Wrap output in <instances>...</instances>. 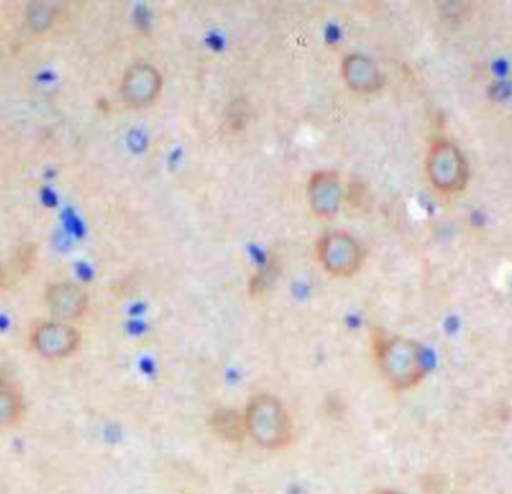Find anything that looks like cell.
<instances>
[{
	"mask_svg": "<svg viewBox=\"0 0 512 494\" xmlns=\"http://www.w3.org/2000/svg\"><path fill=\"white\" fill-rule=\"evenodd\" d=\"M376 360L388 384L396 390L417 387L426 378L423 348L405 337L382 339L376 346Z\"/></svg>",
	"mask_w": 512,
	"mask_h": 494,
	"instance_id": "cell-1",
	"label": "cell"
},
{
	"mask_svg": "<svg viewBox=\"0 0 512 494\" xmlns=\"http://www.w3.org/2000/svg\"><path fill=\"white\" fill-rule=\"evenodd\" d=\"M243 418L246 435L259 447L277 450L291 442V418L282 402L271 394L252 397Z\"/></svg>",
	"mask_w": 512,
	"mask_h": 494,
	"instance_id": "cell-2",
	"label": "cell"
},
{
	"mask_svg": "<svg viewBox=\"0 0 512 494\" xmlns=\"http://www.w3.org/2000/svg\"><path fill=\"white\" fill-rule=\"evenodd\" d=\"M427 173L435 188L445 192L462 191L468 180V167L460 150L447 141L433 144L427 159Z\"/></svg>",
	"mask_w": 512,
	"mask_h": 494,
	"instance_id": "cell-3",
	"label": "cell"
},
{
	"mask_svg": "<svg viewBox=\"0 0 512 494\" xmlns=\"http://www.w3.org/2000/svg\"><path fill=\"white\" fill-rule=\"evenodd\" d=\"M318 258L322 267L333 276H352L363 262V250L354 237L334 231L319 242Z\"/></svg>",
	"mask_w": 512,
	"mask_h": 494,
	"instance_id": "cell-4",
	"label": "cell"
},
{
	"mask_svg": "<svg viewBox=\"0 0 512 494\" xmlns=\"http://www.w3.org/2000/svg\"><path fill=\"white\" fill-rule=\"evenodd\" d=\"M33 349L47 360L69 357L80 346L81 336L77 328L68 322L51 321L38 325L30 337Z\"/></svg>",
	"mask_w": 512,
	"mask_h": 494,
	"instance_id": "cell-5",
	"label": "cell"
},
{
	"mask_svg": "<svg viewBox=\"0 0 512 494\" xmlns=\"http://www.w3.org/2000/svg\"><path fill=\"white\" fill-rule=\"evenodd\" d=\"M162 89V77L155 66L149 63H135L123 75V101L134 108H143L155 102Z\"/></svg>",
	"mask_w": 512,
	"mask_h": 494,
	"instance_id": "cell-6",
	"label": "cell"
},
{
	"mask_svg": "<svg viewBox=\"0 0 512 494\" xmlns=\"http://www.w3.org/2000/svg\"><path fill=\"white\" fill-rule=\"evenodd\" d=\"M307 200L310 209L318 218H334L339 213L343 200L340 177L334 171L327 170L313 174L307 185Z\"/></svg>",
	"mask_w": 512,
	"mask_h": 494,
	"instance_id": "cell-7",
	"label": "cell"
},
{
	"mask_svg": "<svg viewBox=\"0 0 512 494\" xmlns=\"http://www.w3.org/2000/svg\"><path fill=\"white\" fill-rule=\"evenodd\" d=\"M45 303L56 321L69 324L86 313L89 307V295L75 283H53L45 291Z\"/></svg>",
	"mask_w": 512,
	"mask_h": 494,
	"instance_id": "cell-8",
	"label": "cell"
},
{
	"mask_svg": "<svg viewBox=\"0 0 512 494\" xmlns=\"http://www.w3.org/2000/svg\"><path fill=\"white\" fill-rule=\"evenodd\" d=\"M342 77L346 86L357 93H373L382 86L381 69L364 54H349L343 59Z\"/></svg>",
	"mask_w": 512,
	"mask_h": 494,
	"instance_id": "cell-9",
	"label": "cell"
},
{
	"mask_svg": "<svg viewBox=\"0 0 512 494\" xmlns=\"http://www.w3.org/2000/svg\"><path fill=\"white\" fill-rule=\"evenodd\" d=\"M23 412L24 405L20 393L15 388L0 384V432L17 426Z\"/></svg>",
	"mask_w": 512,
	"mask_h": 494,
	"instance_id": "cell-10",
	"label": "cell"
},
{
	"mask_svg": "<svg viewBox=\"0 0 512 494\" xmlns=\"http://www.w3.org/2000/svg\"><path fill=\"white\" fill-rule=\"evenodd\" d=\"M56 3L53 2H30L24 14L27 27L33 33H44L53 26L57 18Z\"/></svg>",
	"mask_w": 512,
	"mask_h": 494,
	"instance_id": "cell-11",
	"label": "cell"
},
{
	"mask_svg": "<svg viewBox=\"0 0 512 494\" xmlns=\"http://www.w3.org/2000/svg\"><path fill=\"white\" fill-rule=\"evenodd\" d=\"M213 426L218 429V433L230 441H237L246 435L245 418L234 414V411H221L216 414Z\"/></svg>",
	"mask_w": 512,
	"mask_h": 494,
	"instance_id": "cell-12",
	"label": "cell"
},
{
	"mask_svg": "<svg viewBox=\"0 0 512 494\" xmlns=\"http://www.w3.org/2000/svg\"><path fill=\"white\" fill-rule=\"evenodd\" d=\"M373 494H405V493L399 492V490L381 489V490H376V492Z\"/></svg>",
	"mask_w": 512,
	"mask_h": 494,
	"instance_id": "cell-13",
	"label": "cell"
},
{
	"mask_svg": "<svg viewBox=\"0 0 512 494\" xmlns=\"http://www.w3.org/2000/svg\"><path fill=\"white\" fill-rule=\"evenodd\" d=\"M3 277H5V274H3L2 268H0V285L3 283Z\"/></svg>",
	"mask_w": 512,
	"mask_h": 494,
	"instance_id": "cell-14",
	"label": "cell"
}]
</instances>
